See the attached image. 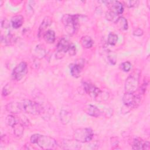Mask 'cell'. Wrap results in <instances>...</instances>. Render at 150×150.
<instances>
[{"label": "cell", "mask_w": 150, "mask_h": 150, "mask_svg": "<svg viewBox=\"0 0 150 150\" xmlns=\"http://www.w3.org/2000/svg\"><path fill=\"white\" fill-rule=\"evenodd\" d=\"M76 46L74 45H73V43L71 44V46L69 49L68 51V53L69 55L70 56H73L76 54Z\"/></svg>", "instance_id": "28"}, {"label": "cell", "mask_w": 150, "mask_h": 150, "mask_svg": "<svg viewBox=\"0 0 150 150\" xmlns=\"http://www.w3.org/2000/svg\"><path fill=\"white\" fill-rule=\"evenodd\" d=\"M24 18L22 15H16L11 19V25L14 29L19 28L23 24Z\"/></svg>", "instance_id": "16"}, {"label": "cell", "mask_w": 150, "mask_h": 150, "mask_svg": "<svg viewBox=\"0 0 150 150\" xmlns=\"http://www.w3.org/2000/svg\"><path fill=\"white\" fill-rule=\"evenodd\" d=\"M103 2L106 5L110 12L117 15L122 14L124 12L123 4L118 1H105Z\"/></svg>", "instance_id": "10"}, {"label": "cell", "mask_w": 150, "mask_h": 150, "mask_svg": "<svg viewBox=\"0 0 150 150\" xmlns=\"http://www.w3.org/2000/svg\"><path fill=\"white\" fill-rule=\"evenodd\" d=\"M84 111L87 114L94 117H98L101 114V112L100 110L98 109V108H97L95 105H91V104L87 105L85 107Z\"/></svg>", "instance_id": "13"}, {"label": "cell", "mask_w": 150, "mask_h": 150, "mask_svg": "<svg viewBox=\"0 0 150 150\" xmlns=\"http://www.w3.org/2000/svg\"><path fill=\"white\" fill-rule=\"evenodd\" d=\"M70 43L67 39L63 38L58 42L56 46V57L57 59H62L66 53H68L69 49L71 46Z\"/></svg>", "instance_id": "7"}, {"label": "cell", "mask_w": 150, "mask_h": 150, "mask_svg": "<svg viewBox=\"0 0 150 150\" xmlns=\"http://www.w3.org/2000/svg\"><path fill=\"white\" fill-rule=\"evenodd\" d=\"M60 120L63 124H68L71 119V114L67 110H61L59 114Z\"/></svg>", "instance_id": "15"}, {"label": "cell", "mask_w": 150, "mask_h": 150, "mask_svg": "<svg viewBox=\"0 0 150 150\" xmlns=\"http://www.w3.org/2000/svg\"><path fill=\"white\" fill-rule=\"evenodd\" d=\"M121 68L124 71H129L131 69V63L129 62H123L121 64Z\"/></svg>", "instance_id": "26"}, {"label": "cell", "mask_w": 150, "mask_h": 150, "mask_svg": "<svg viewBox=\"0 0 150 150\" xmlns=\"http://www.w3.org/2000/svg\"><path fill=\"white\" fill-rule=\"evenodd\" d=\"M5 108L6 111L12 114H19L23 111L21 102H12L8 103Z\"/></svg>", "instance_id": "11"}, {"label": "cell", "mask_w": 150, "mask_h": 150, "mask_svg": "<svg viewBox=\"0 0 150 150\" xmlns=\"http://www.w3.org/2000/svg\"><path fill=\"white\" fill-rule=\"evenodd\" d=\"M18 121H17V120H16V119L15 118V117L13 116V115H8L7 117H6V124L8 125H9V126H11V127H13V126Z\"/></svg>", "instance_id": "25"}, {"label": "cell", "mask_w": 150, "mask_h": 150, "mask_svg": "<svg viewBox=\"0 0 150 150\" xmlns=\"http://www.w3.org/2000/svg\"><path fill=\"white\" fill-rule=\"evenodd\" d=\"M94 135L93 130L90 128H81L76 129L73 132L74 139L79 142H88Z\"/></svg>", "instance_id": "6"}, {"label": "cell", "mask_w": 150, "mask_h": 150, "mask_svg": "<svg viewBox=\"0 0 150 150\" xmlns=\"http://www.w3.org/2000/svg\"><path fill=\"white\" fill-rule=\"evenodd\" d=\"M118 41V36L114 33H110L108 36V43L111 46L115 45Z\"/></svg>", "instance_id": "23"}, {"label": "cell", "mask_w": 150, "mask_h": 150, "mask_svg": "<svg viewBox=\"0 0 150 150\" xmlns=\"http://www.w3.org/2000/svg\"><path fill=\"white\" fill-rule=\"evenodd\" d=\"M44 40L48 43H53L56 39L55 33L52 30H48L43 35Z\"/></svg>", "instance_id": "18"}, {"label": "cell", "mask_w": 150, "mask_h": 150, "mask_svg": "<svg viewBox=\"0 0 150 150\" xmlns=\"http://www.w3.org/2000/svg\"><path fill=\"white\" fill-rule=\"evenodd\" d=\"M1 26L2 28L6 29L9 27V24L8 23V22L6 19H4V21H2V22H1Z\"/></svg>", "instance_id": "31"}, {"label": "cell", "mask_w": 150, "mask_h": 150, "mask_svg": "<svg viewBox=\"0 0 150 150\" xmlns=\"http://www.w3.org/2000/svg\"><path fill=\"white\" fill-rule=\"evenodd\" d=\"M144 142L140 138H134L132 145V148L134 149H143V145Z\"/></svg>", "instance_id": "22"}, {"label": "cell", "mask_w": 150, "mask_h": 150, "mask_svg": "<svg viewBox=\"0 0 150 150\" xmlns=\"http://www.w3.org/2000/svg\"><path fill=\"white\" fill-rule=\"evenodd\" d=\"M124 4L128 8L135 7L138 5L139 1H124Z\"/></svg>", "instance_id": "27"}, {"label": "cell", "mask_w": 150, "mask_h": 150, "mask_svg": "<svg viewBox=\"0 0 150 150\" xmlns=\"http://www.w3.org/2000/svg\"><path fill=\"white\" fill-rule=\"evenodd\" d=\"M80 142L77 141L76 140H68V139H66L64 141H63V145H62L63 146V148L64 149H79L80 148Z\"/></svg>", "instance_id": "14"}, {"label": "cell", "mask_w": 150, "mask_h": 150, "mask_svg": "<svg viewBox=\"0 0 150 150\" xmlns=\"http://www.w3.org/2000/svg\"><path fill=\"white\" fill-rule=\"evenodd\" d=\"M80 16L79 15L71 14H66L63 16L62 22L64 25L65 30L68 34L73 35L77 32Z\"/></svg>", "instance_id": "2"}, {"label": "cell", "mask_w": 150, "mask_h": 150, "mask_svg": "<svg viewBox=\"0 0 150 150\" xmlns=\"http://www.w3.org/2000/svg\"><path fill=\"white\" fill-rule=\"evenodd\" d=\"M118 15L110 12V11H107L106 13H105V18L108 21H111V22H115L117 19L120 17V16H118Z\"/></svg>", "instance_id": "24"}, {"label": "cell", "mask_w": 150, "mask_h": 150, "mask_svg": "<svg viewBox=\"0 0 150 150\" xmlns=\"http://www.w3.org/2000/svg\"><path fill=\"white\" fill-rule=\"evenodd\" d=\"M80 42L81 45L87 49L91 48L94 43V42L91 38L88 36H84L80 39Z\"/></svg>", "instance_id": "20"}, {"label": "cell", "mask_w": 150, "mask_h": 150, "mask_svg": "<svg viewBox=\"0 0 150 150\" xmlns=\"http://www.w3.org/2000/svg\"><path fill=\"white\" fill-rule=\"evenodd\" d=\"M23 112L31 115H41L45 113V107L40 103L30 100H25L21 102Z\"/></svg>", "instance_id": "3"}, {"label": "cell", "mask_w": 150, "mask_h": 150, "mask_svg": "<svg viewBox=\"0 0 150 150\" xmlns=\"http://www.w3.org/2000/svg\"><path fill=\"white\" fill-rule=\"evenodd\" d=\"M83 67V65L81 63H72L70 64V70L71 76L76 78L80 77Z\"/></svg>", "instance_id": "12"}, {"label": "cell", "mask_w": 150, "mask_h": 150, "mask_svg": "<svg viewBox=\"0 0 150 150\" xmlns=\"http://www.w3.org/2000/svg\"><path fill=\"white\" fill-rule=\"evenodd\" d=\"M30 139L31 143L38 145L43 149H52L57 146L56 139L49 136L35 134L31 136Z\"/></svg>", "instance_id": "1"}, {"label": "cell", "mask_w": 150, "mask_h": 150, "mask_svg": "<svg viewBox=\"0 0 150 150\" xmlns=\"http://www.w3.org/2000/svg\"><path fill=\"white\" fill-rule=\"evenodd\" d=\"M140 77V71L138 69L134 70L127 77L125 83V92L133 93L136 91L139 86Z\"/></svg>", "instance_id": "5"}, {"label": "cell", "mask_w": 150, "mask_h": 150, "mask_svg": "<svg viewBox=\"0 0 150 150\" xmlns=\"http://www.w3.org/2000/svg\"><path fill=\"white\" fill-rule=\"evenodd\" d=\"M144 32L141 28H137L133 31V35L136 36H141L143 35Z\"/></svg>", "instance_id": "29"}, {"label": "cell", "mask_w": 150, "mask_h": 150, "mask_svg": "<svg viewBox=\"0 0 150 150\" xmlns=\"http://www.w3.org/2000/svg\"><path fill=\"white\" fill-rule=\"evenodd\" d=\"M10 92H11V91L9 90V86L6 85L3 88L2 94L3 96H7L8 94H9L10 93Z\"/></svg>", "instance_id": "30"}, {"label": "cell", "mask_w": 150, "mask_h": 150, "mask_svg": "<svg viewBox=\"0 0 150 150\" xmlns=\"http://www.w3.org/2000/svg\"><path fill=\"white\" fill-rule=\"evenodd\" d=\"M141 97L133 93H125L122 97V101L126 107H136L140 103Z\"/></svg>", "instance_id": "8"}, {"label": "cell", "mask_w": 150, "mask_h": 150, "mask_svg": "<svg viewBox=\"0 0 150 150\" xmlns=\"http://www.w3.org/2000/svg\"><path fill=\"white\" fill-rule=\"evenodd\" d=\"M28 72V66L25 62L19 63L13 70L12 76L16 81L21 80Z\"/></svg>", "instance_id": "9"}, {"label": "cell", "mask_w": 150, "mask_h": 150, "mask_svg": "<svg viewBox=\"0 0 150 150\" xmlns=\"http://www.w3.org/2000/svg\"><path fill=\"white\" fill-rule=\"evenodd\" d=\"M52 22V19L49 17V16H46L45 17L43 21L42 22L39 28V35H40V33H42L47 27H49L51 23Z\"/></svg>", "instance_id": "19"}, {"label": "cell", "mask_w": 150, "mask_h": 150, "mask_svg": "<svg viewBox=\"0 0 150 150\" xmlns=\"http://www.w3.org/2000/svg\"><path fill=\"white\" fill-rule=\"evenodd\" d=\"M12 128L13 129V134H15V135L16 137H19L22 135V134L23 133L24 127L22 123H21L19 122H17L13 126Z\"/></svg>", "instance_id": "21"}, {"label": "cell", "mask_w": 150, "mask_h": 150, "mask_svg": "<svg viewBox=\"0 0 150 150\" xmlns=\"http://www.w3.org/2000/svg\"><path fill=\"white\" fill-rule=\"evenodd\" d=\"M83 88L87 94L98 101L107 100L109 97L107 92L101 91L100 88L90 83L84 82L83 83Z\"/></svg>", "instance_id": "4"}, {"label": "cell", "mask_w": 150, "mask_h": 150, "mask_svg": "<svg viewBox=\"0 0 150 150\" xmlns=\"http://www.w3.org/2000/svg\"><path fill=\"white\" fill-rule=\"evenodd\" d=\"M149 149V142L148 141H145L143 145V149Z\"/></svg>", "instance_id": "32"}, {"label": "cell", "mask_w": 150, "mask_h": 150, "mask_svg": "<svg viewBox=\"0 0 150 150\" xmlns=\"http://www.w3.org/2000/svg\"><path fill=\"white\" fill-rule=\"evenodd\" d=\"M115 23L117 28L121 30H125L128 29V22L124 17L120 16L115 22Z\"/></svg>", "instance_id": "17"}]
</instances>
